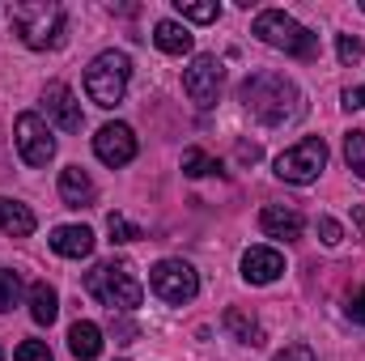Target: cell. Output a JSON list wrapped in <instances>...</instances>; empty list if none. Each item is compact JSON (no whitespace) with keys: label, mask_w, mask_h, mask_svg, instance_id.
Segmentation results:
<instances>
[{"label":"cell","mask_w":365,"mask_h":361,"mask_svg":"<svg viewBox=\"0 0 365 361\" xmlns=\"http://www.w3.org/2000/svg\"><path fill=\"white\" fill-rule=\"evenodd\" d=\"M242 106L259 119V123H268V128H284V123H297L302 115H306V102H302V90L289 81V77H280V73H255V77H247L242 81Z\"/></svg>","instance_id":"cell-1"},{"label":"cell","mask_w":365,"mask_h":361,"mask_svg":"<svg viewBox=\"0 0 365 361\" xmlns=\"http://www.w3.org/2000/svg\"><path fill=\"white\" fill-rule=\"evenodd\" d=\"M9 17H13L21 43L34 47V51H47V47H60V43H64V9L51 4V0L9 4Z\"/></svg>","instance_id":"cell-2"},{"label":"cell","mask_w":365,"mask_h":361,"mask_svg":"<svg viewBox=\"0 0 365 361\" xmlns=\"http://www.w3.org/2000/svg\"><path fill=\"white\" fill-rule=\"evenodd\" d=\"M251 34H255L264 47H276V51L297 56V60H310V56L319 51V39H314L302 21H293L289 13H280V9H264V13H255Z\"/></svg>","instance_id":"cell-3"},{"label":"cell","mask_w":365,"mask_h":361,"mask_svg":"<svg viewBox=\"0 0 365 361\" xmlns=\"http://www.w3.org/2000/svg\"><path fill=\"white\" fill-rule=\"evenodd\" d=\"M86 289H90L102 306H110V310H136L140 298H145V289H140L132 264H123V260L98 264V268L86 276Z\"/></svg>","instance_id":"cell-4"},{"label":"cell","mask_w":365,"mask_h":361,"mask_svg":"<svg viewBox=\"0 0 365 361\" xmlns=\"http://www.w3.org/2000/svg\"><path fill=\"white\" fill-rule=\"evenodd\" d=\"M128 81H132V60L123 51H102L86 73V93L98 106H115V102H123Z\"/></svg>","instance_id":"cell-5"},{"label":"cell","mask_w":365,"mask_h":361,"mask_svg":"<svg viewBox=\"0 0 365 361\" xmlns=\"http://www.w3.org/2000/svg\"><path fill=\"white\" fill-rule=\"evenodd\" d=\"M323 166H327V145H323L319 136L297 141L293 149H284V153L276 158V175H280L284 183H297V187L314 183L319 175H323Z\"/></svg>","instance_id":"cell-6"},{"label":"cell","mask_w":365,"mask_h":361,"mask_svg":"<svg viewBox=\"0 0 365 361\" xmlns=\"http://www.w3.org/2000/svg\"><path fill=\"white\" fill-rule=\"evenodd\" d=\"M149 285H153V293H158L162 302H170V306H182V302H191V298L200 293V276H195L191 264H182V260H162V264H153Z\"/></svg>","instance_id":"cell-7"},{"label":"cell","mask_w":365,"mask_h":361,"mask_svg":"<svg viewBox=\"0 0 365 361\" xmlns=\"http://www.w3.org/2000/svg\"><path fill=\"white\" fill-rule=\"evenodd\" d=\"M13 136H17V153H21L26 166H47V162L56 158V136H51V128L43 123V115L21 111Z\"/></svg>","instance_id":"cell-8"},{"label":"cell","mask_w":365,"mask_h":361,"mask_svg":"<svg viewBox=\"0 0 365 361\" xmlns=\"http://www.w3.org/2000/svg\"><path fill=\"white\" fill-rule=\"evenodd\" d=\"M93 153H98L102 166L119 171V166H128L136 158V132L128 123H102L98 136H93Z\"/></svg>","instance_id":"cell-9"},{"label":"cell","mask_w":365,"mask_h":361,"mask_svg":"<svg viewBox=\"0 0 365 361\" xmlns=\"http://www.w3.org/2000/svg\"><path fill=\"white\" fill-rule=\"evenodd\" d=\"M182 90L195 106H212L217 90H221V60L217 56H195L191 68L182 73Z\"/></svg>","instance_id":"cell-10"},{"label":"cell","mask_w":365,"mask_h":361,"mask_svg":"<svg viewBox=\"0 0 365 361\" xmlns=\"http://www.w3.org/2000/svg\"><path fill=\"white\" fill-rule=\"evenodd\" d=\"M43 111H47V119H56L64 132H81V123H86L81 102L73 98V90H68L64 81H51V86L43 90Z\"/></svg>","instance_id":"cell-11"},{"label":"cell","mask_w":365,"mask_h":361,"mask_svg":"<svg viewBox=\"0 0 365 361\" xmlns=\"http://www.w3.org/2000/svg\"><path fill=\"white\" fill-rule=\"evenodd\" d=\"M259 230H264L268 238L297 243V238H302V230H306V221H302V213H297V208H289V204H268V208L259 213Z\"/></svg>","instance_id":"cell-12"},{"label":"cell","mask_w":365,"mask_h":361,"mask_svg":"<svg viewBox=\"0 0 365 361\" xmlns=\"http://www.w3.org/2000/svg\"><path fill=\"white\" fill-rule=\"evenodd\" d=\"M280 272H284V255H280L276 247H251V251L242 255V276H247L251 285H272Z\"/></svg>","instance_id":"cell-13"},{"label":"cell","mask_w":365,"mask_h":361,"mask_svg":"<svg viewBox=\"0 0 365 361\" xmlns=\"http://www.w3.org/2000/svg\"><path fill=\"white\" fill-rule=\"evenodd\" d=\"M51 251L64 260H86V255H93V230L90 225H60L51 234Z\"/></svg>","instance_id":"cell-14"},{"label":"cell","mask_w":365,"mask_h":361,"mask_svg":"<svg viewBox=\"0 0 365 361\" xmlns=\"http://www.w3.org/2000/svg\"><path fill=\"white\" fill-rule=\"evenodd\" d=\"M93 195H98V187H93L90 171H81V166L60 171V200H64L68 208H90Z\"/></svg>","instance_id":"cell-15"},{"label":"cell","mask_w":365,"mask_h":361,"mask_svg":"<svg viewBox=\"0 0 365 361\" xmlns=\"http://www.w3.org/2000/svg\"><path fill=\"white\" fill-rule=\"evenodd\" d=\"M34 225H38V221H34V213H30L21 200H4V195H0V230H4L9 238H30Z\"/></svg>","instance_id":"cell-16"},{"label":"cell","mask_w":365,"mask_h":361,"mask_svg":"<svg viewBox=\"0 0 365 361\" xmlns=\"http://www.w3.org/2000/svg\"><path fill=\"white\" fill-rule=\"evenodd\" d=\"M68 353L77 361H93L102 353V332H98V323L90 319H77L73 327H68Z\"/></svg>","instance_id":"cell-17"},{"label":"cell","mask_w":365,"mask_h":361,"mask_svg":"<svg viewBox=\"0 0 365 361\" xmlns=\"http://www.w3.org/2000/svg\"><path fill=\"white\" fill-rule=\"evenodd\" d=\"M56 315H60V298H56V289H51L47 280H34V285H30V319L43 323V327H51Z\"/></svg>","instance_id":"cell-18"},{"label":"cell","mask_w":365,"mask_h":361,"mask_svg":"<svg viewBox=\"0 0 365 361\" xmlns=\"http://www.w3.org/2000/svg\"><path fill=\"white\" fill-rule=\"evenodd\" d=\"M153 43H158L166 56H187V51H191V30L166 17V21L153 26Z\"/></svg>","instance_id":"cell-19"},{"label":"cell","mask_w":365,"mask_h":361,"mask_svg":"<svg viewBox=\"0 0 365 361\" xmlns=\"http://www.w3.org/2000/svg\"><path fill=\"white\" fill-rule=\"evenodd\" d=\"M225 327H230L242 345H264V327H259L247 310H238V306H234V310H225Z\"/></svg>","instance_id":"cell-20"},{"label":"cell","mask_w":365,"mask_h":361,"mask_svg":"<svg viewBox=\"0 0 365 361\" xmlns=\"http://www.w3.org/2000/svg\"><path fill=\"white\" fill-rule=\"evenodd\" d=\"M175 9L182 13V21H200V26H208V21L221 17L217 0H175Z\"/></svg>","instance_id":"cell-21"},{"label":"cell","mask_w":365,"mask_h":361,"mask_svg":"<svg viewBox=\"0 0 365 361\" xmlns=\"http://www.w3.org/2000/svg\"><path fill=\"white\" fill-rule=\"evenodd\" d=\"M221 166L204 153V149H182V175L187 179H204V175H217Z\"/></svg>","instance_id":"cell-22"},{"label":"cell","mask_w":365,"mask_h":361,"mask_svg":"<svg viewBox=\"0 0 365 361\" xmlns=\"http://www.w3.org/2000/svg\"><path fill=\"white\" fill-rule=\"evenodd\" d=\"M344 158H349V171L365 183V132H349V141H344Z\"/></svg>","instance_id":"cell-23"},{"label":"cell","mask_w":365,"mask_h":361,"mask_svg":"<svg viewBox=\"0 0 365 361\" xmlns=\"http://www.w3.org/2000/svg\"><path fill=\"white\" fill-rule=\"evenodd\" d=\"M106 230H110V243H136V238H140V230H136L123 213H110V217H106Z\"/></svg>","instance_id":"cell-24"},{"label":"cell","mask_w":365,"mask_h":361,"mask_svg":"<svg viewBox=\"0 0 365 361\" xmlns=\"http://www.w3.org/2000/svg\"><path fill=\"white\" fill-rule=\"evenodd\" d=\"M17 298H21V280H17V272H0V310H13Z\"/></svg>","instance_id":"cell-25"},{"label":"cell","mask_w":365,"mask_h":361,"mask_svg":"<svg viewBox=\"0 0 365 361\" xmlns=\"http://www.w3.org/2000/svg\"><path fill=\"white\" fill-rule=\"evenodd\" d=\"M361 39H353V34H340L336 39V56H340V64H357L361 60Z\"/></svg>","instance_id":"cell-26"},{"label":"cell","mask_w":365,"mask_h":361,"mask_svg":"<svg viewBox=\"0 0 365 361\" xmlns=\"http://www.w3.org/2000/svg\"><path fill=\"white\" fill-rule=\"evenodd\" d=\"M13 361H51V349H47L43 340H21L17 353H13Z\"/></svg>","instance_id":"cell-27"},{"label":"cell","mask_w":365,"mask_h":361,"mask_svg":"<svg viewBox=\"0 0 365 361\" xmlns=\"http://www.w3.org/2000/svg\"><path fill=\"white\" fill-rule=\"evenodd\" d=\"M319 234H323V243H327V247H336V243L344 238V230H340V221H336V217H319Z\"/></svg>","instance_id":"cell-28"},{"label":"cell","mask_w":365,"mask_h":361,"mask_svg":"<svg viewBox=\"0 0 365 361\" xmlns=\"http://www.w3.org/2000/svg\"><path fill=\"white\" fill-rule=\"evenodd\" d=\"M272 361H319V357H314L306 345H289V349H284V353H276Z\"/></svg>","instance_id":"cell-29"},{"label":"cell","mask_w":365,"mask_h":361,"mask_svg":"<svg viewBox=\"0 0 365 361\" xmlns=\"http://www.w3.org/2000/svg\"><path fill=\"white\" fill-rule=\"evenodd\" d=\"M349 319H353V323H361V327H365V289L357 293V298H353V302H349Z\"/></svg>","instance_id":"cell-30"},{"label":"cell","mask_w":365,"mask_h":361,"mask_svg":"<svg viewBox=\"0 0 365 361\" xmlns=\"http://www.w3.org/2000/svg\"><path fill=\"white\" fill-rule=\"evenodd\" d=\"M344 106H349V111L365 106V90H344Z\"/></svg>","instance_id":"cell-31"},{"label":"cell","mask_w":365,"mask_h":361,"mask_svg":"<svg viewBox=\"0 0 365 361\" xmlns=\"http://www.w3.org/2000/svg\"><path fill=\"white\" fill-rule=\"evenodd\" d=\"M238 153H242V162H255V158H259V149H255V145H242Z\"/></svg>","instance_id":"cell-32"},{"label":"cell","mask_w":365,"mask_h":361,"mask_svg":"<svg viewBox=\"0 0 365 361\" xmlns=\"http://www.w3.org/2000/svg\"><path fill=\"white\" fill-rule=\"evenodd\" d=\"M0 361H4V353H0Z\"/></svg>","instance_id":"cell-33"},{"label":"cell","mask_w":365,"mask_h":361,"mask_svg":"<svg viewBox=\"0 0 365 361\" xmlns=\"http://www.w3.org/2000/svg\"><path fill=\"white\" fill-rule=\"evenodd\" d=\"M361 9H365V4H361Z\"/></svg>","instance_id":"cell-34"}]
</instances>
